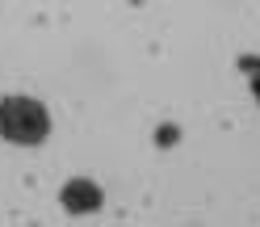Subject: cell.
Returning a JSON list of instances; mask_svg holds the SVG:
<instances>
[{
  "label": "cell",
  "mask_w": 260,
  "mask_h": 227,
  "mask_svg": "<svg viewBox=\"0 0 260 227\" xmlns=\"http://www.w3.org/2000/svg\"><path fill=\"white\" fill-rule=\"evenodd\" d=\"M51 135V114L34 97H5L0 101V139L17 143V148H34Z\"/></svg>",
  "instance_id": "obj_1"
},
{
  "label": "cell",
  "mask_w": 260,
  "mask_h": 227,
  "mask_svg": "<svg viewBox=\"0 0 260 227\" xmlns=\"http://www.w3.org/2000/svg\"><path fill=\"white\" fill-rule=\"evenodd\" d=\"M59 202H63V210L68 215H96L101 210V202H105V193H101V185L96 181H88V177H76V181H68L59 189Z\"/></svg>",
  "instance_id": "obj_2"
},
{
  "label": "cell",
  "mask_w": 260,
  "mask_h": 227,
  "mask_svg": "<svg viewBox=\"0 0 260 227\" xmlns=\"http://www.w3.org/2000/svg\"><path fill=\"white\" fill-rule=\"evenodd\" d=\"M252 93H256V101H260V68H252Z\"/></svg>",
  "instance_id": "obj_3"
}]
</instances>
